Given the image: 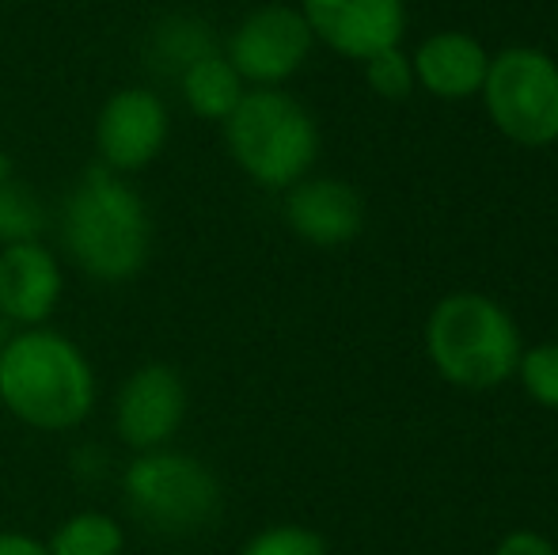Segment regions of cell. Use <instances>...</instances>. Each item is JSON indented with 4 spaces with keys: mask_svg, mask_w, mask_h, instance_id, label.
Returning a JSON list of instances; mask_svg holds the SVG:
<instances>
[{
    "mask_svg": "<svg viewBox=\"0 0 558 555\" xmlns=\"http://www.w3.org/2000/svg\"><path fill=\"white\" fill-rule=\"evenodd\" d=\"M312 38L353 61H368L403 43V0H301Z\"/></svg>",
    "mask_w": 558,
    "mask_h": 555,
    "instance_id": "9c48e42d",
    "label": "cell"
},
{
    "mask_svg": "<svg viewBox=\"0 0 558 555\" xmlns=\"http://www.w3.org/2000/svg\"><path fill=\"white\" fill-rule=\"evenodd\" d=\"M483 104L494 130L524 148L558 141V61L536 46L494 53L483 81Z\"/></svg>",
    "mask_w": 558,
    "mask_h": 555,
    "instance_id": "8992f818",
    "label": "cell"
},
{
    "mask_svg": "<svg viewBox=\"0 0 558 555\" xmlns=\"http://www.w3.org/2000/svg\"><path fill=\"white\" fill-rule=\"evenodd\" d=\"M414 84L437 99H471L483 92L490 53L483 50L475 35L463 31H437L414 50Z\"/></svg>",
    "mask_w": 558,
    "mask_h": 555,
    "instance_id": "4fadbf2b",
    "label": "cell"
},
{
    "mask_svg": "<svg viewBox=\"0 0 558 555\" xmlns=\"http://www.w3.org/2000/svg\"><path fill=\"white\" fill-rule=\"evenodd\" d=\"M0 555H50V548L46 541L20 533V529H0Z\"/></svg>",
    "mask_w": 558,
    "mask_h": 555,
    "instance_id": "7402d4cb",
    "label": "cell"
},
{
    "mask_svg": "<svg viewBox=\"0 0 558 555\" xmlns=\"http://www.w3.org/2000/svg\"><path fill=\"white\" fill-rule=\"evenodd\" d=\"M179 84H183L186 107L206 122H225L240 107V99L247 96V84L232 69V61L225 58V50H214L209 58L194 61L179 76Z\"/></svg>",
    "mask_w": 558,
    "mask_h": 555,
    "instance_id": "5bb4252c",
    "label": "cell"
},
{
    "mask_svg": "<svg viewBox=\"0 0 558 555\" xmlns=\"http://www.w3.org/2000/svg\"><path fill=\"white\" fill-rule=\"evenodd\" d=\"M43 225H46L43 198L31 186H23L20 179L12 176L0 179V248L38 240Z\"/></svg>",
    "mask_w": 558,
    "mask_h": 555,
    "instance_id": "e0dca14e",
    "label": "cell"
},
{
    "mask_svg": "<svg viewBox=\"0 0 558 555\" xmlns=\"http://www.w3.org/2000/svg\"><path fill=\"white\" fill-rule=\"evenodd\" d=\"M524 393L547 411H558V342H539L532 350H521L517 362Z\"/></svg>",
    "mask_w": 558,
    "mask_h": 555,
    "instance_id": "ac0fdd59",
    "label": "cell"
},
{
    "mask_svg": "<svg viewBox=\"0 0 558 555\" xmlns=\"http://www.w3.org/2000/svg\"><path fill=\"white\" fill-rule=\"evenodd\" d=\"M365 81L380 99H407L414 88V65L399 46H391L365 61Z\"/></svg>",
    "mask_w": 558,
    "mask_h": 555,
    "instance_id": "ffe728a7",
    "label": "cell"
},
{
    "mask_svg": "<svg viewBox=\"0 0 558 555\" xmlns=\"http://www.w3.org/2000/svg\"><path fill=\"white\" fill-rule=\"evenodd\" d=\"M214 50H221L217 35L198 15H168L148 35V65L168 76H183L194 61L209 58Z\"/></svg>",
    "mask_w": 558,
    "mask_h": 555,
    "instance_id": "9a60e30c",
    "label": "cell"
},
{
    "mask_svg": "<svg viewBox=\"0 0 558 555\" xmlns=\"http://www.w3.org/2000/svg\"><path fill=\"white\" fill-rule=\"evenodd\" d=\"M225 145L247 179L289 191L319 156V126L301 99L281 88H251L225 119Z\"/></svg>",
    "mask_w": 558,
    "mask_h": 555,
    "instance_id": "277c9868",
    "label": "cell"
},
{
    "mask_svg": "<svg viewBox=\"0 0 558 555\" xmlns=\"http://www.w3.org/2000/svg\"><path fill=\"white\" fill-rule=\"evenodd\" d=\"M240 555H331L327 541L308 526H266L240 548Z\"/></svg>",
    "mask_w": 558,
    "mask_h": 555,
    "instance_id": "d6986e66",
    "label": "cell"
},
{
    "mask_svg": "<svg viewBox=\"0 0 558 555\" xmlns=\"http://www.w3.org/2000/svg\"><path fill=\"white\" fill-rule=\"evenodd\" d=\"M521 331L513 316L486 293H448L426 319V354L448 385L490 393L506 385L521 362Z\"/></svg>",
    "mask_w": 558,
    "mask_h": 555,
    "instance_id": "3957f363",
    "label": "cell"
},
{
    "mask_svg": "<svg viewBox=\"0 0 558 555\" xmlns=\"http://www.w3.org/2000/svg\"><path fill=\"white\" fill-rule=\"evenodd\" d=\"M168 107L153 88H122L104 104L96 119V148L104 168L130 176L163 153L168 141Z\"/></svg>",
    "mask_w": 558,
    "mask_h": 555,
    "instance_id": "30bf717a",
    "label": "cell"
},
{
    "mask_svg": "<svg viewBox=\"0 0 558 555\" xmlns=\"http://www.w3.org/2000/svg\"><path fill=\"white\" fill-rule=\"evenodd\" d=\"M65 289L58 255L38 240L0 248V316L12 327H43Z\"/></svg>",
    "mask_w": 558,
    "mask_h": 555,
    "instance_id": "7c38bea8",
    "label": "cell"
},
{
    "mask_svg": "<svg viewBox=\"0 0 558 555\" xmlns=\"http://www.w3.org/2000/svg\"><path fill=\"white\" fill-rule=\"evenodd\" d=\"M125 506L160 536H194L221 518V483L206 460L179 449L137 453L122 475Z\"/></svg>",
    "mask_w": 558,
    "mask_h": 555,
    "instance_id": "5b68a950",
    "label": "cell"
},
{
    "mask_svg": "<svg viewBox=\"0 0 558 555\" xmlns=\"http://www.w3.org/2000/svg\"><path fill=\"white\" fill-rule=\"evenodd\" d=\"M12 335H15V331H12V324H8V319L0 316V347H4V342L12 339Z\"/></svg>",
    "mask_w": 558,
    "mask_h": 555,
    "instance_id": "603a6c76",
    "label": "cell"
},
{
    "mask_svg": "<svg viewBox=\"0 0 558 555\" xmlns=\"http://www.w3.org/2000/svg\"><path fill=\"white\" fill-rule=\"evenodd\" d=\"M186 381L163 362H148L122 381L114 396V434L125 449H168L186 419Z\"/></svg>",
    "mask_w": 558,
    "mask_h": 555,
    "instance_id": "ba28073f",
    "label": "cell"
},
{
    "mask_svg": "<svg viewBox=\"0 0 558 555\" xmlns=\"http://www.w3.org/2000/svg\"><path fill=\"white\" fill-rule=\"evenodd\" d=\"M286 225L312 248H342L365 225V202L345 179L304 176L286 191Z\"/></svg>",
    "mask_w": 558,
    "mask_h": 555,
    "instance_id": "8fae6325",
    "label": "cell"
},
{
    "mask_svg": "<svg viewBox=\"0 0 558 555\" xmlns=\"http://www.w3.org/2000/svg\"><path fill=\"white\" fill-rule=\"evenodd\" d=\"M494 555H558V548L536 529H513L494 544Z\"/></svg>",
    "mask_w": 558,
    "mask_h": 555,
    "instance_id": "44dd1931",
    "label": "cell"
},
{
    "mask_svg": "<svg viewBox=\"0 0 558 555\" xmlns=\"http://www.w3.org/2000/svg\"><path fill=\"white\" fill-rule=\"evenodd\" d=\"M61 240L88 278L118 286L137 278L153 255V217L137 186L107 168L84 171L61 214Z\"/></svg>",
    "mask_w": 558,
    "mask_h": 555,
    "instance_id": "7a4b0ae2",
    "label": "cell"
},
{
    "mask_svg": "<svg viewBox=\"0 0 558 555\" xmlns=\"http://www.w3.org/2000/svg\"><path fill=\"white\" fill-rule=\"evenodd\" d=\"M46 548L50 555H125V526L107 510H81L53 529Z\"/></svg>",
    "mask_w": 558,
    "mask_h": 555,
    "instance_id": "2e32d148",
    "label": "cell"
},
{
    "mask_svg": "<svg viewBox=\"0 0 558 555\" xmlns=\"http://www.w3.org/2000/svg\"><path fill=\"white\" fill-rule=\"evenodd\" d=\"M0 403L23 426L65 434L96 408V370L69 335L23 327L0 347Z\"/></svg>",
    "mask_w": 558,
    "mask_h": 555,
    "instance_id": "6da1fadb",
    "label": "cell"
},
{
    "mask_svg": "<svg viewBox=\"0 0 558 555\" xmlns=\"http://www.w3.org/2000/svg\"><path fill=\"white\" fill-rule=\"evenodd\" d=\"M312 46H316V38H312L301 8L263 4L232 31L225 58L243 76V84L278 88L293 73H301Z\"/></svg>",
    "mask_w": 558,
    "mask_h": 555,
    "instance_id": "52a82bcc",
    "label": "cell"
}]
</instances>
